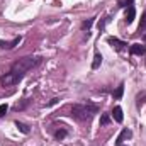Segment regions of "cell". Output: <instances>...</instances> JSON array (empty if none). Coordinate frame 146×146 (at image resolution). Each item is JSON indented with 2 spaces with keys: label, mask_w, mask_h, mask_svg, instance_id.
Instances as JSON below:
<instances>
[{
  "label": "cell",
  "mask_w": 146,
  "mask_h": 146,
  "mask_svg": "<svg viewBox=\"0 0 146 146\" xmlns=\"http://www.w3.org/2000/svg\"><path fill=\"white\" fill-rule=\"evenodd\" d=\"M37 61H39V60H37V58H33V56H24V58L17 60V61L10 66L9 73H5V75L2 76V80H0L2 85L9 87V85H15V83H19V82L26 76V73L36 66Z\"/></svg>",
  "instance_id": "cell-1"
},
{
  "label": "cell",
  "mask_w": 146,
  "mask_h": 146,
  "mask_svg": "<svg viewBox=\"0 0 146 146\" xmlns=\"http://www.w3.org/2000/svg\"><path fill=\"white\" fill-rule=\"evenodd\" d=\"M97 112H99V106H97V104H92V102L75 104V106L72 107V115L76 119V121H80V122L90 121Z\"/></svg>",
  "instance_id": "cell-2"
},
{
  "label": "cell",
  "mask_w": 146,
  "mask_h": 146,
  "mask_svg": "<svg viewBox=\"0 0 146 146\" xmlns=\"http://www.w3.org/2000/svg\"><path fill=\"white\" fill-rule=\"evenodd\" d=\"M107 42H109L114 49H117V51H124L126 46H127L124 41H121V39H117V37H107Z\"/></svg>",
  "instance_id": "cell-3"
},
{
  "label": "cell",
  "mask_w": 146,
  "mask_h": 146,
  "mask_svg": "<svg viewBox=\"0 0 146 146\" xmlns=\"http://www.w3.org/2000/svg\"><path fill=\"white\" fill-rule=\"evenodd\" d=\"M19 42H21V36L14 37L12 41H2V39H0V48H2V49H12V48H15Z\"/></svg>",
  "instance_id": "cell-4"
},
{
  "label": "cell",
  "mask_w": 146,
  "mask_h": 146,
  "mask_svg": "<svg viewBox=\"0 0 146 146\" xmlns=\"http://www.w3.org/2000/svg\"><path fill=\"white\" fill-rule=\"evenodd\" d=\"M131 136H133L131 129H122V131H121V134H119V138H117V141H115V146H121L126 139H129Z\"/></svg>",
  "instance_id": "cell-5"
},
{
  "label": "cell",
  "mask_w": 146,
  "mask_h": 146,
  "mask_svg": "<svg viewBox=\"0 0 146 146\" xmlns=\"http://www.w3.org/2000/svg\"><path fill=\"white\" fill-rule=\"evenodd\" d=\"M129 51H131V54H138V56H141V54H145L146 53V46H143V44H133L131 48H129Z\"/></svg>",
  "instance_id": "cell-6"
},
{
  "label": "cell",
  "mask_w": 146,
  "mask_h": 146,
  "mask_svg": "<svg viewBox=\"0 0 146 146\" xmlns=\"http://www.w3.org/2000/svg\"><path fill=\"white\" fill-rule=\"evenodd\" d=\"M134 15H136V9H134V5L126 7V22H127V24H131V22L134 21Z\"/></svg>",
  "instance_id": "cell-7"
},
{
  "label": "cell",
  "mask_w": 146,
  "mask_h": 146,
  "mask_svg": "<svg viewBox=\"0 0 146 146\" xmlns=\"http://www.w3.org/2000/svg\"><path fill=\"white\" fill-rule=\"evenodd\" d=\"M112 117H114L115 122H122V119H124V115H122V109L115 106V107L112 109Z\"/></svg>",
  "instance_id": "cell-8"
},
{
  "label": "cell",
  "mask_w": 146,
  "mask_h": 146,
  "mask_svg": "<svg viewBox=\"0 0 146 146\" xmlns=\"http://www.w3.org/2000/svg\"><path fill=\"white\" fill-rule=\"evenodd\" d=\"M100 65H102V54H100V53H95L94 61H92V70H97Z\"/></svg>",
  "instance_id": "cell-9"
},
{
  "label": "cell",
  "mask_w": 146,
  "mask_h": 146,
  "mask_svg": "<svg viewBox=\"0 0 146 146\" xmlns=\"http://www.w3.org/2000/svg\"><path fill=\"white\" fill-rule=\"evenodd\" d=\"M145 104H146V92H141V94H138V97H136V106H138V109H141Z\"/></svg>",
  "instance_id": "cell-10"
},
{
  "label": "cell",
  "mask_w": 146,
  "mask_h": 146,
  "mask_svg": "<svg viewBox=\"0 0 146 146\" xmlns=\"http://www.w3.org/2000/svg\"><path fill=\"white\" fill-rule=\"evenodd\" d=\"M146 31V10L141 15V22H139V27H138V33H145Z\"/></svg>",
  "instance_id": "cell-11"
},
{
  "label": "cell",
  "mask_w": 146,
  "mask_h": 146,
  "mask_svg": "<svg viewBox=\"0 0 146 146\" xmlns=\"http://www.w3.org/2000/svg\"><path fill=\"white\" fill-rule=\"evenodd\" d=\"M122 94H124V85L121 83V85L117 87V90H115V92H114L112 95H114V99H115V100H119V99L122 97Z\"/></svg>",
  "instance_id": "cell-12"
},
{
  "label": "cell",
  "mask_w": 146,
  "mask_h": 146,
  "mask_svg": "<svg viewBox=\"0 0 146 146\" xmlns=\"http://www.w3.org/2000/svg\"><path fill=\"white\" fill-rule=\"evenodd\" d=\"M15 126H17V127H19V131H21V133H24V134H29V131H31L26 124H22V122H19V121L15 122Z\"/></svg>",
  "instance_id": "cell-13"
},
{
  "label": "cell",
  "mask_w": 146,
  "mask_h": 146,
  "mask_svg": "<svg viewBox=\"0 0 146 146\" xmlns=\"http://www.w3.org/2000/svg\"><path fill=\"white\" fill-rule=\"evenodd\" d=\"M94 21H95V17H94V19H88V21H85V22L82 24V29H83V31H88V29L92 27V24H94Z\"/></svg>",
  "instance_id": "cell-14"
},
{
  "label": "cell",
  "mask_w": 146,
  "mask_h": 146,
  "mask_svg": "<svg viewBox=\"0 0 146 146\" xmlns=\"http://www.w3.org/2000/svg\"><path fill=\"white\" fill-rule=\"evenodd\" d=\"M110 122V115L109 114H102V117H100V126H107Z\"/></svg>",
  "instance_id": "cell-15"
},
{
  "label": "cell",
  "mask_w": 146,
  "mask_h": 146,
  "mask_svg": "<svg viewBox=\"0 0 146 146\" xmlns=\"http://www.w3.org/2000/svg\"><path fill=\"white\" fill-rule=\"evenodd\" d=\"M66 129H60V131H56V138L58 139H63V138H66Z\"/></svg>",
  "instance_id": "cell-16"
},
{
  "label": "cell",
  "mask_w": 146,
  "mask_h": 146,
  "mask_svg": "<svg viewBox=\"0 0 146 146\" xmlns=\"http://www.w3.org/2000/svg\"><path fill=\"white\" fill-rule=\"evenodd\" d=\"M133 2L134 0H119V7H129L133 5Z\"/></svg>",
  "instance_id": "cell-17"
},
{
  "label": "cell",
  "mask_w": 146,
  "mask_h": 146,
  "mask_svg": "<svg viewBox=\"0 0 146 146\" xmlns=\"http://www.w3.org/2000/svg\"><path fill=\"white\" fill-rule=\"evenodd\" d=\"M7 110H9V106H7V104H2V106H0V117H3V115L7 114Z\"/></svg>",
  "instance_id": "cell-18"
},
{
  "label": "cell",
  "mask_w": 146,
  "mask_h": 146,
  "mask_svg": "<svg viewBox=\"0 0 146 146\" xmlns=\"http://www.w3.org/2000/svg\"><path fill=\"white\" fill-rule=\"evenodd\" d=\"M143 39H145V42H146V34H145V37H143Z\"/></svg>",
  "instance_id": "cell-19"
}]
</instances>
